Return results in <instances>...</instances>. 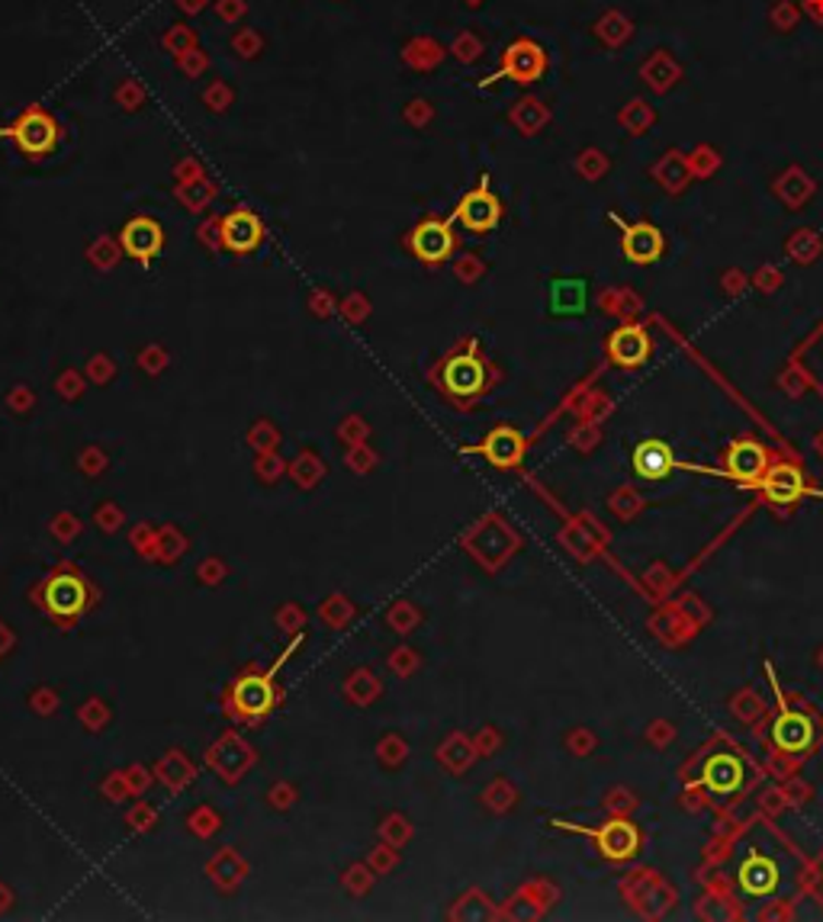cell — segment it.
<instances>
[{"label":"cell","instance_id":"5","mask_svg":"<svg viewBox=\"0 0 823 922\" xmlns=\"http://www.w3.org/2000/svg\"><path fill=\"white\" fill-rule=\"evenodd\" d=\"M450 219H425L419 222L409 235H405V247L422 261V264H444L454 247H457V239L450 232Z\"/></svg>","mask_w":823,"mask_h":922},{"label":"cell","instance_id":"14","mask_svg":"<svg viewBox=\"0 0 823 922\" xmlns=\"http://www.w3.org/2000/svg\"><path fill=\"white\" fill-rule=\"evenodd\" d=\"M759 488H763V495H766L769 502H775V505H791V502L811 495V488L804 483L801 470L791 466V463H775L773 470H766L763 480H759Z\"/></svg>","mask_w":823,"mask_h":922},{"label":"cell","instance_id":"20","mask_svg":"<svg viewBox=\"0 0 823 922\" xmlns=\"http://www.w3.org/2000/svg\"><path fill=\"white\" fill-rule=\"evenodd\" d=\"M588 306V284L582 277L550 280V312L553 315H582Z\"/></svg>","mask_w":823,"mask_h":922},{"label":"cell","instance_id":"12","mask_svg":"<svg viewBox=\"0 0 823 922\" xmlns=\"http://www.w3.org/2000/svg\"><path fill=\"white\" fill-rule=\"evenodd\" d=\"M580 832L595 835L602 855L611 858V862H628V858L637 855V845H640V832H637V826L628 823V820H611V823H605L602 829H580Z\"/></svg>","mask_w":823,"mask_h":922},{"label":"cell","instance_id":"9","mask_svg":"<svg viewBox=\"0 0 823 922\" xmlns=\"http://www.w3.org/2000/svg\"><path fill=\"white\" fill-rule=\"evenodd\" d=\"M650 354H653V341L643 325H621L608 338V360L615 367H625V370L643 367L650 360Z\"/></svg>","mask_w":823,"mask_h":922},{"label":"cell","instance_id":"16","mask_svg":"<svg viewBox=\"0 0 823 922\" xmlns=\"http://www.w3.org/2000/svg\"><path fill=\"white\" fill-rule=\"evenodd\" d=\"M814 724L804 714L795 711H781V717L773 724V739L778 749L785 752H808L814 746Z\"/></svg>","mask_w":823,"mask_h":922},{"label":"cell","instance_id":"1","mask_svg":"<svg viewBox=\"0 0 823 922\" xmlns=\"http://www.w3.org/2000/svg\"><path fill=\"white\" fill-rule=\"evenodd\" d=\"M437 387L457 402H470V399L483 395L485 387H489V367H485L477 341H467L460 350H454L441 360Z\"/></svg>","mask_w":823,"mask_h":922},{"label":"cell","instance_id":"6","mask_svg":"<svg viewBox=\"0 0 823 922\" xmlns=\"http://www.w3.org/2000/svg\"><path fill=\"white\" fill-rule=\"evenodd\" d=\"M43 608L52 618H75L88 608V585L78 573L61 569L43 585Z\"/></svg>","mask_w":823,"mask_h":922},{"label":"cell","instance_id":"4","mask_svg":"<svg viewBox=\"0 0 823 922\" xmlns=\"http://www.w3.org/2000/svg\"><path fill=\"white\" fill-rule=\"evenodd\" d=\"M499 219H502V203L489 191V177H480V187H473L450 212V222H460L473 235L492 232L499 226Z\"/></svg>","mask_w":823,"mask_h":922},{"label":"cell","instance_id":"19","mask_svg":"<svg viewBox=\"0 0 823 922\" xmlns=\"http://www.w3.org/2000/svg\"><path fill=\"white\" fill-rule=\"evenodd\" d=\"M698 784H705L715 794H733L743 784V762L736 756H730V752H721V756L708 759Z\"/></svg>","mask_w":823,"mask_h":922},{"label":"cell","instance_id":"15","mask_svg":"<svg viewBox=\"0 0 823 922\" xmlns=\"http://www.w3.org/2000/svg\"><path fill=\"white\" fill-rule=\"evenodd\" d=\"M232 704L242 717H264L274 707V684L264 676H244L232 688Z\"/></svg>","mask_w":823,"mask_h":922},{"label":"cell","instance_id":"2","mask_svg":"<svg viewBox=\"0 0 823 922\" xmlns=\"http://www.w3.org/2000/svg\"><path fill=\"white\" fill-rule=\"evenodd\" d=\"M0 139H10L26 158H46L58 146V123L49 110L30 106L10 126H0Z\"/></svg>","mask_w":823,"mask_h":922},{"label":"cell","instance_id":"3","mask_svg":"<svg viewBox=\"0 0 823 922\" xmlns=\"http://www.w3.org/2000/svg\"><path fill=\"white\" fill-rule=\"evenodd\" d=\"M547 74V51L534 39H515L508 49L502 51L499 68L480 81V88H489L495 81H515V84H534Z\"/></svg>","mask_w":823,"mask_h":922},{"label":"cell","instance_id":"8","mask_svg":"<svg viewBox=\"0 0 823 922\" xmlns=\"http://www.w3.org/2000/svg\"><path fill=\"white\" fill-rule=\"evenodd\" d=\"M119 244H123V251H126L133 261L151 264V261L161 254V247H164V229H161L155 219H148V216H136V219H129V222L123 226Z\"/></svg>","mask_w":823,"mask_h":922},{"label":"cell","instance_id":"17","mask_svg":"<svg viewBox=\"0 0 823 922\" xmlns=\"http://www.w3.org/2000/svg\"><path fill=\"white\" fill-rule=\"evenodd\" d=\"M678 466L682 463L673 457V450L660 440H647L633 450V473L640 480H666Z\"/></svg>","mask_w":823,"mask_h":922},{"label":"cell","instance_id":"10","mask_svg":"<svg viewBox=\"0 0 823 922\" xmlns=\"http://www.w3.org/2000/svg\"><path fill=\"white\" fill-rule=\"evenodd\" d=\"M219 242H222V247L236 251V254H251V251H258V244L264 242V226H261V219L251 209H232L222 219Z\"/></svg>","mask_w":823,"mask_h":922},{"label":"cell","instance_id":"13","mask_svg":"<svg viewBox=\"0 0 823 922\" xmlns=\"http://www.w3.org/2000/svg\"><path fill=\"white\" fill-rule=\"evenodd\" d=\"M769 470V457L756 440H736L727 450V476L736 483H759L763 473Z\"/></svg>","mask_w":823,"mask_h":922},{"label":"cell","instance_id":"11","mask_svg":"<svg viewBox=\"0 0 823 922\" xmlns=\"http://www.w3.org/2000/svg\"><path fill=\"white\" fill-rule=\"evenodd\" d=\"M470 453H483L485 460L499 470H512L525 460V437H522V431L502 425V428L489 431L483 443L470 447Z\"/></svg>","mask_w":823,"mask_h":922},{"label":"cell","instance_id":"18","mask_svg":"<svg viewBox=\"0 0 823 922\" xmlns=\"http://www.w3.org/2000/svg\"><path fill=\"white\" fill-rule=\"evenodd\" d=\"M736 877H740V887H743L750 897H769V894L778 890V877H781V874H778V865H775L773 858L753 852L750 858H743Z\"/></svg>","mask_w":823,"mask_h":922},{"label":"cell","instance_id":"7","mask_svg":"<svg viewBox=\"0 0 823 922\" xmlns=\"http://www.w3.org/2000/svg\"><path fill=\"white\" fill-rule=\"evenodd\" d=\"M611 222H618L621 229V251L630 264H656L666 251V239L653 222H625L618 216H611Z\"/></svg>","mask_w":823,"mask_h":922}]
</instances>
